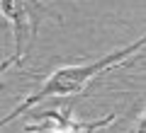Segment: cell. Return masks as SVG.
<instances>
[{
  "label": "cell",
  "mask_w": 146,
  "mask_h": 133,
  "mask_svg": "<svg viewBox=\"0 0 146 133\" xmlns=\"http://www.w3.org/2000/svg\"><path fill=\"white\" fill-rule=\"evenodd\" d=\"M144 46H146V34L139 36L136 41H131L129 46H122V48H117V51L107 53V56H100L98 61L80 63V66H58V68H54V70L42 80V85L36 87L32 94H27V97L22 99L15 109H12V111L0 121V126L12 123L15 119L25 116L29 109H34L36 104L46 102V99H71V97H80V94L85 92V87H88L93 80H98L102 73L117 68L119 63L129 61V58L134 56V53H139Z\"/></svg>",
  "instance_id": "cell-1"
},
{
  "label": "cell",
  "mask_w": 146,
  "mask_h": 133,
  "mask_svg": "<svg viewBox=\"0 0 146 133\" xmlns=\"http://www.w3.org/2000/svg\"><path fill=\"white\" fill-rule=\"evenodd\" d=\"M0 15L10 24L12 39H15L12 56L0 66V70L5 73L10 66L25 61L29 48L34 46L36 31H39V3L36 0H0Z\"/></svg>",
  "instance_id": "cell-2"
},
{
  "label": "cell",
  "mask_w": 146,
  "mask_h": 133,
  "mask_svg": "<svg viewBox=\"0 0 146 133\" xmlns=\"http://www.w3.org/2000/svg\"><path fill=\"white\" fill-rule=\"evenodd\" d=\"M36 119H42V121L25 126L27 133H39V131H49V133H95L100 128L110 126L117 119V114L110 111L107 116L98 119V121H78V119H73V109L68 104V107H58V109H51V111H44Z\"/></svg>",
  "instance_id": "cell-3"
},
{
  "label": "cell",
  "mask_w": 146,
  "mask_h": 133,
  "mask_svg": "<svg viewBox=\"0 0 146 133\" xmlns=\"http://www.w3.org/2000/svg\"><path fill=\"white\" fill-rule=\"evenodd\" d=\"M129 133H146V107L141 109V114L136 116V121H134V126L129 128Z\"/></svg>",
  "instance_id": "cell-4"
}]
</instances>
